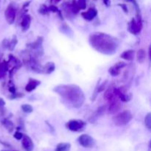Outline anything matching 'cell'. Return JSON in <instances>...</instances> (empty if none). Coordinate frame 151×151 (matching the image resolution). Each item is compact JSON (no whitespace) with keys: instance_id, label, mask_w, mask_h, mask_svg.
<instances>
[{"instance_id":"1","label":"cell","mask_w":151,"mask_h":151,"mask_svg":"<svg viewBox=\"0 0 151 151\" xmlns=\"http://www.w3.org/2000/svg\"><path fill=\"white\" fill-rule=\"evenodd\" d=\"M91 47L102 54L111 55L114 54L118 48L116 40L110 35L103 32H93L89 36Z\"/></svg>"},{"instance_id":"2","label":"cell","mask_w":151,"mask_h":151,"mask_svg":"<svg viewBox=\"0 0 151 151\" xmlns=\"http://www.w3.org/2000/svg\"><path fill=\"white\" fill-rule=\"evenodd\" d=\"M54 91L70 103L74 108L79 109L85 102V95L79 86L76 85H60L55 87Z\"/></svg>"},{"instance_id":"3","label":"cell","mask_w":151,"mask_h":151,"mask_svg":"<svg viewBox=\"0 0 151 151\" xmlns=\"http://www.w3.org/2000/svg\"><path fill=\"white\" fill-rule=\"evenodd\" d=\"M133 115L129 111H124L113 117V122L116 126H123L131 121Z\"/></svg>"},{"instance_id":"4","label":"cell","mask_w":151,"mask_h":151,"mask_svg":"<svg viewBox=\"0 0 151 151\" xmlns=\"http://www.w3.org/2000/svg\"><path fill=\"white\" fill-rule=\"evenodd\" d=\"M43 38L42 37H38L37 38L36 41L33 43H30V44H27V47H29L31 50L32 51L34 55H36L40 56L43 55Z\"/></svg>"},{"instance_id":"5","label":"cell","mask_w":151,"mask_h":151,"mask_svg":"<svg viewBox=\"0 0 151 151\" xmlns=\"http://www.w3.org/2000/svg\"><path fill=\"white\" fill-rule=\"evenodd\" d=\"M78 142L86 148H91L95 145V140L94 138L91 137V136L88 135V134H83L81 137H79L78 139Z\"/></svg>"},{"instance_id":"6","label":"cell","mask_w":151,"mask_h":151,"mask_svg":"<svg viewBox=\"0 0 151 151\" xmlns=\"http://www.w3.org/2000/svg\"><path fill=\"white\" fill-rule=\"evenodd\" d=\"M86 125V123L82 120H78V119H72L66 123V127L70 131L74 132L82 131L83 128Z\"/></svg>"},{"instance_id":"7","label":"cell","mask_w":151,"mask_h":151,"mask_svg":"<svg viewBox=\"0 0 151 151\" xmlns=\"http://www.w3.org/2000/svg\"><path fill=\"white\" fill-rule=\"evenodd\" d=\"M121 109V103L116 98L114 99V100L109 101V106H108V113L110 114H116V112L119 111Z\"/></svg>"},{"instance_id":"8","label":"cell","mask_w":151,"mask_h":151,"mask_svg":"<svg viewBox=\"0 0 151 151\" xmlns=\"http://www.w3.org/2000/svg\"><path fill=\"white\" fill-rule=\"evenodd\" d=\"M5 19L7 23L12 24L14 22L15 19H16V10L13 8V6L10 5L7 7L5 10Z\"/></svg>"},{"instance_id":"9","label":"cell","mask_w":151,"mask_h":151,"mask_svg":"<svg viewBox=\"0 0 151 151\" xmlns=\"http://www.w3.org/2000/svg\"><path fill=\"white\" fill-rule=\"evenodd\" d=\"M125 66H126V63H124V62H119V63H116L114 66H111V67L109 69V72L110 73L111 75H112V76H118V75L120 74L121 69H122V68L125 67Z\"/></svg>"},{"instance_id":"10","label":"cell","mask_w":151,"mask_h":151,"mask_svg":"<svg viewBox=\"0 0 151 151\" xmlns=\"http://www.w3.org/2000/svg\"><path fill=\"white\" fill-rule=\"evenodd\" d=\"M142 28V24L138 23V22L136 21V19H133L131 20V22H130L129 26H128V29L129 31L131 33L134 34V35H137L139 32L141 31Z\"/></svg>"},{"instance_id":"11","label":"cell","mask_w":151,"mask_h":151,"mask_svg":"<svg viewBox=\"0 0 151 151\" xmlns=\"http://www.w3.org/2000/svg\"><path fill=\"white\" fill-rule=\"evenodd\" d=\"M106 107L104 106L99 107L98 109L95 111V112H94V113L91 116H90L89 119H88V121H89L90 122H91V123L96 122V121H97V119H98L99 117H100L101 116H103V114L105 113V111H106Z\"/></svg>"},{"instance_id":"12","label":"cell","mask_w":151,"mask_h":151,"mask_svg":"<svg viewBox=\"0 0 151 151\" xmlns=\"http://www.w3.org/2000/svg\"><path fill=\"white\" fill-rule=\"evenodd\" d=\"M22 146L25 151H32L34 149L33 142L28 136H24L22 138Z\"/></svg>"},{"instance_id":"13","label":"cell","mask_w":151,"mask_h":151,"mask_svg":"<svg viewBox=\"0 0 151 151\" xmlns=\"http://www.w3.org/2000/svg\"><path fill=\"white\" fill-rule=\"evenodd\" d=\"M82 16L88 21H91L97 16V10L95 8H89L86 12L82 13Z\"/></svg>"},{"instance_id":"14","label":"cell","mask_w":151,"mask_h":151,"mask_svg":"<svg viewBox=\"0 0 151 151\" xmlns=\"http://www.w3.org/2000/svg\"><path fill=\"white\" fill-rule=\"evenodd\" d=\"M40 84H41V82H40V81L35 79H31L30 78V79L29 80V83H27V85L25 86V90H26L27 91H28V92H30V91L35 89V88H36L38 86H39Z\"/></svg>"},{"instance_id":"15","label":"cell","mask_w":151,"mask_h":151,"mask_svg":"<svg viewBox=\"0 0 151 151\" xmlns=\"http://www.w3.org/2000/svg\"><path fill=\"white\" fill-rule=\"evenodd\" d=\"M31 23V18L29 15H26L23 17L22 21V23H21V26H22V30L24 32L27 30L29 28V26H30Z\"/></svg>"},{"instance_id":"16","label":"cell","mask_w":151,"mask_h":151,"mask_svg":"<svg viewBox=\"0 0 151 151\" xmlns=\"http://www.w3.org/2000/svg\"><path fill=\"white\" fill-rule=\"evenodd\" d=\"M114 87H109L104 94V98L108 101H111V100H114V99L116 98L115 96L114 93Z\"/></svg>"},{"instance_id":"17","label":"cell","mask_w":151,"mask_h":151,"mask_svg":"<svg viewBox=\"0 0 151 151\" xmlns=\"http://www.w3.org/2000/svg\"><path fill=\"white\" fill-rule=\"evenodd\" d=\"M122 58L125 59L127 60H133L134 58V50H127L125 51L122 55H120Z\"/></svg>"},{"instance_id":"18","label":"cell","mask_w":151,"mask_h":151,"mask_svg":"<svg viewBox=\"0 0 151 151\" xmlns=\"http://www.w3.org/2000/svg\"><path fill=\"white\" fill-rule=\"evenodd\" d=\"M55 69L54 63L52 62H49L44 66H43V73L50 74L53 72Z\"/></svg>"},{"instance_id":"19","label":"cell","mask_w":151,"mask_h":151,"mask_svg":"<svg viewBox=\"0 0 151 151\" xmlns=\"http://www.w3.org/2000/svg\"><path fill=\"white\" fill-rule=\"evenodd\" d=\"M137 60H138L139 63H144L145 60L146 59V52L145 50H143V49H140L138 50L137 54Z\"/></svg>"},{"instance_id":"20","label":"cell","mask_w":151,"mask_h":151,"mask_svg":"<svg viewBox=\"0 0 151 151\" xmlns=\"http://www.w3.org/2000/svg\"><path fill=\"white\" fill-rule=\"evenodd\" d=\"M71 148V145L69 143H60L57 145L55 151H69Z\"/></svg>"},{"instance_id":"21","label":"cell","mask_w":151,"mask_h":151,"mask_svg":"<svg viewBox=\"0 0 151 151\" xmlns=\"http://www.w3.org/2000/svg\"><path fill=\"white\" fill-rule=\"evenodd\" d=\"M3 125L6 128V129H7V131L9 132H12L13 130V128H14V125H13V123L9 119H4L2 122Z\"/></svg>"},{"instance_id":"22","label":"cell","mask_w":151,"mask_h":151,"mask_svg":"<svg viewBox=\"0 0 151 151\" xmlns=\"http://www.w3.org/2000/svg\"><path fill=\"white\" fill-rule=\"evenodd\" d=\"M8 69V64L6 62H2L0 63V77H2Z\"/></svg>"},{"instance_id":"23","label":"cell","mask_w":151,"mask_h":151,"mask_svg":"<svg viewBox=\"0 0 151 151\" xmlns=\"http://www.w3.org/2000/svg\"><path fill=\"white\" fill-rule=\"evenodd\" d=\"M145 126L148 128L149 130L151 129V114L148 113L146 115L145 118Z\"/></svg>"},{"instance_id":"24","label":"cell","mask_w":151,"mask_h":151,"mask_svg":"<svg viewBox=\"0 0 151 151\" xmlns=\"http://www.w3.org/2000/svg\"><path fill=\"white\" fill-rule=\"evenodd\" d=\"M16 44H17V39H16V37L13 36V40H12L10 43L7 42V47H8L9 50H13V49H14L15 46L16 45Z\"/></svg>"},{"instance_id":"25","label":"cell","mask_w":151,"mask_h":151,"mask_svg":"<svg viewBox=\"0 0 151 151\" xmlns=\"http://www.w3.org/2000/svg\"><path fill=\"white\" fill-rule=\"evenodd\" d=\"M22 109L23 110L24 112H25V113H31V112L33 111V109H32V107L31 106H29V105H27V104H24L22 106Z\"/></svg>"},{"instance_id":"26","label":"cell","mask_w":151,"mask_h":151,"mask_svg":"<svg viewBox=\"0 0 151 151\" xmlns=\"http://www.w3.org/2000/svg\"><path fill=\"white\" fill-rule=\"evenodd\" d=\"M77 4H78V7H79L80 10L81 9L84 10L86 7V0H78Z\"/></svg>"},{"instance_id":"27","label":"cell","mask_w":151,"mask_h":151,"mask_svg":"<svg viewBox=\"0 0 151 151\" xmlns=\"http://www.w3.org/2000/svg\"><path fill=\"white\" fill-rule=\"evenodd\" d=\"M4 106H5V102L3 100L2 98L0 97V113L4 112Z\"/></svg>"},{"instance_id":"28","label":"cell","mask_w":151,"mask_h":151,"mask_svg":"<svg viewBox=\"0 0 151 151\" xmlns=\"http://www.w3.org/2000/svg\"><path fill=\"white\" fill-rule=\"evenodd\" d=\"M23 134H22V133L19 132V131H17V132H16V134H14V138H16V139L18 140H20L22 139V138H23Z\"/></svg>"},{"instance_id":"29","label":"cell","mask_w":151,"mask_h":151,"mask_svg":"<svg viewBox=\"0 0 151 151\" xmlns=\"http://www.w3.org/2000/svg\"><path fill=\"white\" fill-rule=\"evenodd\" d=\"M48 10H50V11H52V12H57L58 11L57 7H55V6H54V5L50 6V7L48 8Z\"/></svg>"},{"instance_id":"30","label":"cell","mask_w":151,"mask_h":151,"mask_svg":"<svg viewBox=\"0 0 151 151\" xmlns=\"http://www.w3.org/2000/svg\"><path fill=\"white\" fill-rule=\"evenodd\" d=\"M103 1L106 6L110 5V0H103Z\"/></svg>"},{"instance_id":"31","label":"cell","mask_w":151,"mask_h":151,"mask_svg":"<svg viewBox=\"0 0 151 151\" xmlns=\"http://www.w3.org/2000/svg\"><path fill=\"white\" fill-rule=\"evenodd\" d=\"M60 1V0H50V1H51L52 4H57V3H58Z\"/></svg>"},{"instance_id":"32","label":"cell","mask_w":151,"mask_h":151,"mask_svg":"<svg viewBox=\"0 0 151 151\" xmlns=\"http://www.w3.org/2000/svg\"><path fill=\"white\" fill-rule=\"evenodd\" d=\"M120 6H121V7H123V9H124V10H125V12H126V13H127V12H128V10H127V7H126V6H125V4H120Z\"/></svg>"},{"instance_id":"33","label":"cell","mask_w":151,"mask_h":151,"mask_svg":"<svg viewBox=\"0 0 151 151\" xmlns=\"http://www.w3.org/2000/svg\"><path fill=\"white\" fill-rule=\"evenodd\" d=\"M0 1H1V0H0Z\"/></svg>"}]
</instances>
